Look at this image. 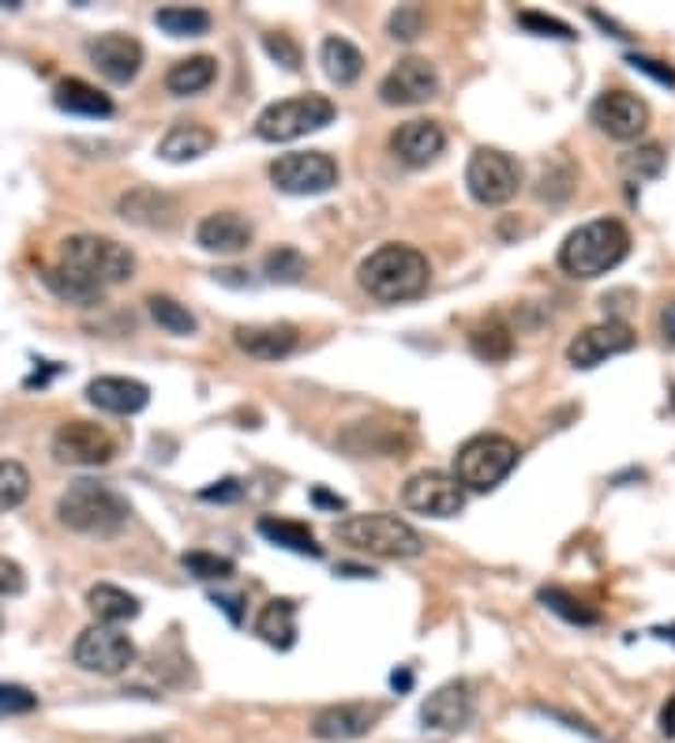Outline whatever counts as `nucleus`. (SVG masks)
<instances>
[{"mask_svg":"<svg viewBox=\"0 0 675 743\" xmlns=\"http://www.w3.org/2000/svg\"><path fill=\"white\" fill-rule=\"evenodd\" d=\"M672 402H675V398H672Z\"/></svg>","mask_w":675,"mask_h":743,"instance_id":"55","label":"nucleus"},{"mask_svg":"<svg viewBox=\"0 0 675 743\" xmlns=\"http://www.w3.org/2000/svg\"><path fill=\"white\" fill-rule=\"evenodd\" d=\"M128 743H170V740H162V736H136V740H128Z\"/></svg>","mask_w":675,"mask_h":743,"instance_id":"54","label":"nucleus"},{"mask_svg":"<svg viewBox=\"0 0 675 743\" xmlns=\"http://www.w3.org/2000/svg\"><path fill=\"white\" fill-rule=\"evenodd\" d=\"M131 507L120 492L98 485V480H75L68 485V492H60L57 500V519L60 526L75 533H94V537H109V533L128 526Z\"/></svg>","mask_w":675,"mask_h":743,"instance_id":"3","label":"nucleus"},{"mask_svg":"<svg viewBox=\"0 0 675 743\" xmlns=\"http://www.w3.org/2000/svg\"><path fill=\"white\" fill-rule=\"evenodd\" d=\"M519 23L529 34H540V38H559V42L574 38V31L567 27L563 20H556V15H545V12H519Z\"/></svg>","mask_w":675,"mask_h":743,"instance_id":"43","label":"nucleus"},{"mask_svg":"<svg viewBox=\"0 0 675 743\" xmlns=\"http://www.w3.org/2000/svg\"><path fill=\"white\" fill-rule=\"evenodd\" d=\"M270 181L286 196H323L338 185V165L323 151H293L270 162Z\"/></svg>","mask_w":675,"mask_h":743,"instance_id":"9","label":"nucleus"},{"mask_svg":"<svg viewBox=\"0 0 675 743\" xmlns=\"http://www.w3.org/2000/svg\"><path fill=\"white\" fill-rule=\"evenodd\" d=\"M86 57H91V65L98 68L102 80L125 86L139 76V68H143V46H139L131 34H98V38L86 46Z\"/></svg>","mask_w":675,"mask_h":743,"instance_id":"17","label":"nucleus"},{"mask_svg":"<svg viewBox=\"0 0 675 743\" xmlns=\"http://www.w3.org/2000/svg\"><path fill=\"white\" fill-rule=\"evenodd\" d=\"M627 65L635 68V72L650 76L653 83H661V86H675V68H672V65H664V60L645 57V54H630V57H627Z\"/></svg>","mask_w":675,"mask_h":743,"instance_id":"45","label":"nucleus"},{"mask_svg":"<svg viewBox=\"0 0 675 743\" xmlns=\"http://www.w3.org/2000/svg\"><path fill=\"white\" fill-rule=\"evenodd\" d=\"M233 343L241 353L256 357V361H282L296 349L301 335L289 323H252V327H236Z\"/></svg>","mask_w":675,"mask_h":743,"instance_id":"23","label":"nucleus"},{"mask_svg":"<svg viewBox=\"0 0 675 743\" xmlns=\"http://www.w3.org/2000/svg\"><path fill=\"white\" fill-rule=\"evenodd\" d=\"M244 496V485L236 477H222V480H214L210 488H203L199 492V500H207V503H236Z\"/></svg>","mask_w":675,"mask_h":743,"instance_id":"47","label":"nucleus"},{"mask_svg":"<svg viewBox=\"0 0 675 743\" xmlns=\"http://www.w3.org/2000/svg\"><path fill=\"white\" fill-rule=\"evenodd\" d=\"M259 533L270 541V545L286 548V553L323 556V545L312 537L309 526H301V522H289V519H275V514H267V519H259Z\"/></svg>","mask_w":675,"mask_h":743,"instance_id":"31","label":"nucleus"},{"mask_svg":"<svg viewBox=\"0 0 675 743\" xmlns=\"http://www.w3.org/2000/svg\"><path fill=\"white\" fill-rule=\"evenodd\" d=\"M72 661L83 672H98V676H120L131 661H136V646L125 631L117 627L94 624L75 638L72 646Z\"/></svg>","mask_w":675,"mask_h":743,"instance_id":"10","label":"nucleus"},{"mask_svg":"<svg viewBox=\"0 0 675 743\" xmlns=\"http://www.w3.org/2000/svg\"><path fill=\"white\" fill-rule=\"evenodd\" d=\"M319 65H323V76H327L330 83L349 86V83L361 80L364 54L349 38H338V34H330V38H323V46H319Z\"/></svg>","mask_w":675,"mask_h":743,"instance_id":"26","label":"nucleus"},{"mask_svg":"<svg viewBox=\"0 0 675 743\" xmlns=\"http://www.w3.org/2000/svg\"><path fill=\"white\" fill-rule=\"evenodd\" d=\"M375 717L380 710L364 703H341V706H327V710L315 713L312 721V736L323 743H346V740H361L372 732Z\"/></svg>","mask_w":675,"mask_h":743,"instance_id":"21","label":"nucleus"},{"mask_svg":"<svg viewBox=\"0 0 675 743\" xmlns=\"http://www.w3.org/2000/svg\"><path fill=\"white\" fill-rule=\"evenodd\" d=\"M218 143V136L210 132L207 125H199V120H184V125H173L170 132L162 136V143H158V159L162 162H196L203 159L210 147Z\"/></svg>","mask_w":675,"mask_h":743,"instance_id":"25","label":"nucleus"},{"mask_svg":"<svg viewBox=\"0 0 675 743\" xmlns=\"http://www.w3.org/2000/svg\"><path fill=\"white\" fill-rule=\"evenodd\" d=\"M519 458H522L519 443L507 440V436H496V432L473 436V440L462 443L458 454H454V477H458V485L469 488V492H492V488H499L514 474Z\"/></svg>","mask_w":675,"mask_h":743,"instance_id":"6","label":"nucleus"},{"mask_svg":"<svg viewBox=\"0 0 675 743\" xmlns=\"http://www.w3.org/2000/svg\"><path fill=\"white\" fill-rule=\"evenodd\" d=\"M196 241H199V248H207V252L233 256V252H244L252 244V222L236 211H214L199 222Z\"/></svg>","mask_w":675,"mask_h":743,"instance_id":"24","label":"nucleus"},{"mask_svg":"<svg viewBox=\"0 0 675 743\" xmlns=\"http://www.w3.org/2000/svg\"><path fill=\"white\" fill-rule=\"evenodd\" d=\"M590 120L608 139L630 143V139H638L650 128V106L630 91H604L590 106Z\"/></svg>","mask_w":675,"mask_h":743,"instance_id":"14","label":"nucleus"},{"mask_svg":"<svg viewBox=\"0 0 675 743\" xmlns=\"http://www.w3.org/2000/svg\"><path fill=\"white\" fill-rule=\"evenodd\" d=\"M312 500L319 503V507H335V511H341V507H346V500H341V496H330V492H323V488H315Z\"/></svg>","mask_w":675,"mask_h":743,"instance_id":"50","label":"nucleus"},{"mask_svg":"<svg viewBox=\"0 0 675 743\" xmlns=\"http://www.w3.org/2000/svg\"><path fill=\"white\" fill-rule=\"evenodd\" d=\"M391 38H398V42H414L420 31H424V8H417V4H401L398 12L391 15Z\"/></svg>","mask_w":675,"mask_h":743,"instance_id":"44","label":"nucleus"},{"mask_svg":"<svg viewBox=\"0 0 675 743\" xmlns=\"http://www.w3.org/2000/svg\"><path fill=\"white\" fill-rule=\"evenodd\" d=\"M335 537L346 541L349 548L368 556H383V559H409L424 553V537L409 526L398 514H349L335 526Z\"/></svg>","mask_w":675,"mask_h":743,"instance_id":"5","label":"nucleus"},{"mask_svg":"<svg viewBox=\"0 0 675 743\" xmlns=\"http://www.w3.org/2000/svg\"><path fill=\"white\" fill-rule=\"evenodd\" d=\"M263 49L275 65H282L286 72H296L301 68V46H296L289 34H263Z\"/></svg>","mask_w":675,"mask_h":743,"instance_id":"41","label":"nucleus"},{"mask_svg":"<svg viewBox=\"0 0 675 743\" xmlns=\"http://www.w3.org/2000/svg\"><path fill=\"white\" fill-rule=\"evenodd\" d=\"M181 564H184V571L196 574V579H203V582H214V579L222 582L233 574V559L214 556V553H184Z\"/></svg>","mask_w":675,"mask_h":743,"instance_id":"40","label":"nucleus"},{"mask_svg":"<svg viewBox=\"0 0 675 743\" xmlns=\"http://www.w3.org/2000/svg\"><path fill=\"white\" fill-rule=\"evenodd\" d=\"M446 147V132L435 120H406L391 132V151L394 159L409 170H420V165H432L443 154Z\"/></svg>","mask_w":675,"mask_h":743,"instance_id":"18","label":"nucleus"},{"mask_svg":"<svg viewBox=\"0 0 675 743\" xmlns=\"http://www.w3.org/2000/svg\"><path fill=\"white\" fill-rule=\"evenodd\" d=\"M469 349L480 357V361L499 364V361H507V357H511V349H514V335H511V327H507V323L499 320V316H492V320H480L477 327L469 330Z\"/></svg>","mask_w":675,"mask_h":743,"instance_id":"32","label":"nucleus"},{"mask_svg":"<svg viewBox=\"0 0 675 743\" xmlns=\"http://www.w3.org/2000/svg\"><path fill=\"white\" fill-rule=\"evenodd\" d=\"M440 94V72L428 60L406 57L380 80V102L383 106H420V102Z\"/></svg>","mask_w":675,"mask_h":743,"instance_id":"15","label":"nucleus"},{"mask_svg":"<svg viewBox=\"0 0 675 743\" xmlns=\"http://www.w3.org/2000/svg\"><path fill=\"white\" fill-rule=\"evenodd\" d=\"M661 729H664V736H675V695H672V706H664V713H661Z\"/></svg>","mask_w":675,"mask_h":743,"instance_id":"51","label":"nucleus"},{"mask_svg":"<svg viewBox=\"0 0 675 743\" xmlns=\"http://www.w3.org/2000/svg\"><path fill=\"white\" fill-rule=\"evenodd\" d=\"M619 170L627 173L630 185H642V181H653L661 177L664 170V151L656 143L650 147H635V151H627L624 159H619Z\"/></svg>","mask_w":675,"mask_h":743,"instance_id":"38","label":"nucleus"},{"mask_svg":"<svg viewBox=\"0 0 675 743\" xmlns=\"http://www.w3.org/2000/svg\"><path fill=\"white\" fill-rule=\"evenodd\" d=\"M391 684L398 687V690H406L409 684H414V676H409V672H394V676H391Z\"/></svg>","mask_w":675,"mask_h":743,"instance_id":"52","label":"nucleus"},{"mask_svg":"<svg viewBox=\"0 0 675 743\" xmlns=\"http://www.w3.org/2000/svg\"><path fill=\"white\" fill-rule=\"evenodd\" d=\"M42 282L49 286L53 293L60 297V301H68V304H98L102 301V293L105 290H98V286H91L86 282V278H79L75 270H68V267H46L42 270Z\"/></svg>","mask_w":675,"mask_h":743,"instance_id":"34","label":"nucleus"},{"mask_svg":"<svg viewBox=\"0 0 675 743\" xmlns=\"http://www.w3.org/2000/svg\"><path fill=\"white\" fill-rule=\"evenodd\" d=\"M210 601H214V605L222 608V612H230L233 624H241V597H222V593H214Z\"/></svg>","mask_w":675,"mask_h":743,"instance_id":"49","label":"nucleus"},{"mask_svg":"<svg viewBox=\"0 0 675 743\" xmlns=\"http://www.w3.org/2000/svg\"><path fill=\"white\" fill-rule=\"evenodd\" d=\"M147 309H151V320L158 323L162 330H170V335H196V316L188 312V304H181V301H173V297H151L147 301Z\"/></svg>","mask_w":675,"mask_h":743,"instance_id":"37","label":"nucleus"},{"mask_svg":"<svg viewBox=\"0 0 675 743\" xmlns=\"http://www.w3.org/2000/svg\"><path fill=\"white\" fill-rule=\"evenodd\" d=\"M661 335H664V343L675 346V301L664 304V312H661Z\"/></svg>","mask_w":675,"mask_h":743,"instance_id":"48","label":"nucleus"},{"mask_svg":"<svg viewBox=\"0 0 675 743\" xmlns=\"http://www.w3.org/2000/svg\"><path fill=\"white\" fill-rule=\"evenodd\" d=\"M361 290L383 304L414 301L432 282V267H428L424 252L409 248V244H383L357 267Z\"/></svg>","mask_w":675,"mask_h":743,"instance_id":"1","label":"nucleus"},{"mask_svg":"<svg viewBox=\"0 0 675 743\" xmlns=\"http://www.w3.org/2000/svg\"><path fill=\"white\" fill-rule=\"evenodd\" d=\"M86 402L98 406L102 414L131 417V414H139V409H147L151 387L139 380H128V375H98V380L86 383Z\"/></svg>","mask_w":675,"mask_h":743,"instance_id":"22","label":"nucleus"},{"mask_svg":"<svg viewBox=\"0 0 675 743\" xmlns=\"http://www.w3.org/2000/svg\"><path fill=\"white\" fill-rule=\"evenodd\" d=\"M53 106L75 113V117H109L113 102L109 94H102L98 86H91L86 80H60L53 91Z\"/></svg>","mask_w":675,"mask_h":743,"instance_id":"28","label":"nucleus"},{"mask_svg":"<svg viewBox=\"0 0 675 743\" xmlns=\"http://www.w3.org/2000/svg\"><path fill=\"white\" fill-rule=\"evenodd\" d=\"M117 214L143 230H170L181 214V204L162 188H131L117 199Z\"/></svg>","mask_w":675,"mask_h":743,"instance_id":"20","label":"nucleus"},{"mask_svg":"<svg viewBox=\"0 0 675 743\" xmlns=\"http://www.w3.org/2000/svg\"><path fill=\"white\" fill-rule=\"evenodd\" d=\"M154 23L170 34V38H199V34L210 31V12L207 8L173 4V8H158Z\"/></svg>","mask_w":675,"mask_h":743,"instance_id":"33","label":"nucleus"},{"mask_svg":"<svg viewBox=\"0 0 675 743\" xmlns=\"http://www.w3.org/2000/svg\"><path fill=\"white\" fill-rule=\"evenodd\" d=\"M53 458L65 466H105L117 454V443L102 425L91 421H65L53 432Z\"/></svg>","mask_w":675,"mask_h":743,"instance_id":"12","label":"nucleus"},{"mask_svg":"<svg viewBox=\"0 0 675 743\" xmlns=\"http://www.w3.org/2000/svg\"><path fill=\"white\" fill-rule=\"evenodd\" d=\"M653 635L656 638H672V642H675V627H653Z\"/></svg>","mask_w":675,"mask_h":743,"instance_id":"53","label":"nucleus"},{"mask_svg":"<svg viewBox=\"0 0 675 743\" xmlns=\"http://www.w3.org/2000/svg\"><path fill=\"white\" fill-rule=\"evenodd\" d=\"M630 252V230L619 218H593V222L578 225L571 237L559 248V267L571 278H601L616 270Z\"/></svg>","mask_w":675,"mask_h":743,"instance_id":"2","label":"nucleus"},{"mask_svg":"<svg viewBox=\"0 0 675 743\" xmlns=\"http://www.w3.org/2000/svg\"><path fill=\"white\" fill-rule=\"evenodd\" d=\"M218 76V60L199 54V57H184L165 72V91L177 94V98H188V94H199L214 83Z\"/></svg>","mask_w":675,"mask_h":743,"instance_id":"30","label":"nucleus"},{"mask_svg":"<svg viewBox=\"0 0 675 743\" xmlns=\"http://www.w3.org/2000/svg\"><path fill=\"white\" fill-rule=\"evenodd\" d=\"M466 188L477 204L485 207H503L519 196L522 188V165L503 151L492 147H480L473 151V159L466 165Z\"/></svg>","mask_w":675,"mask_h":743,"instance_id":"8","label":"nucleus"},{"mask_svg":"<svg viewBox=\"0 0 675 743\" xmlns=\"http://www.w3.org/2000/svg\"><path fill=\"white\" fill-rule=\"evenodd\" d=\"M627 349H635V330H630L624 320H608V323H597V327H585L582 335L571 338L567 361H571L574 369L590 372L608 361V357L627 353Z\"/></svg>","mask_w":675,"mask_h":743,"instance_id":"16","label":"nucleus"},{"mask_svg":"<svg viewBox=\"0 0 675 743\" xmlns=\"http://www.w3.org/2000/svg\"><path fill=\"white\" fill-rule=\"evenodd\" d=\"M38 710V695L23 684H0V717H20Z\"/></svg>","mask_w":675,"mask_h":743,"instance_id":"42","label":"nucleus"},{"mask_svg":"<svg viewBox=\"0 0 675 743\" xmlns=\"http://www.w3.org/2000/svg\"><path fill=\"white\" fill-rule=\"evenodd\" d=\"M31 496V474L23 462H0V511H15Z\"/></svg>","mask_w":675,"mask_h":743,"instance_id":"39","label":"nucleus"},{"mask_svg":"<svg viewBox=\"0 0 675 743\" xmlns=\"http://www.w3.org/2000/svg\"><path fill=\"white\" fill-rule=\"evenodd\" d=\"M338 443L349 454L361 458H406L409 436L398 425H380V421H357L338 436Z\"/></svg>","mask_w":675,"mask_h":743,"instance_id":"19","label":"nucleus"},{"mask_svg":"<svg viewBox=\"0 0 675 743\" xmlns=\"http://www.w3.org/2000/svg\"><path fill=\"white\" fill-rule=\"evenodd\" d=\"M335 120V102L323 94H296V98L270 102L256 117V136L267 143H293V139L319 132Z\"/></svg>","mask_w":675,"mask_h":743,"instance_id":"7","label":"nucleus"},{"mask_svg":"<svg viewBox=\"0 0 675 743\" xmlns=\"http://www.w3.org/2000/svg\"><path fill=\"white\" fill-rule=\"evenodd\" d=\"M86 608L94 612V619L105 627H117V624H128V619L139 616V601L131 597L128 590H120V585L113 582H98L86 590Z\"/></svg>","mask_w":675,"mask_h":743,"instance_id":"27","label":"nucleus"},{"mask_svg":"<svg viewBox=\"0 0 675 743\" xmlns=\"http://www.w3.org/2000/svg\"><path fill=\"white\" fill-rule=\"evenodd\" d=\"M401 503L428 519H454L466 507V488L458 485L454 474H440V469H424L414 474L401 488Z\"/></svg>","mask_w":675,"mask_h":743,"instance_id":"11","label":"nucleus"},{"mask_svg":"<svg viewBox=\"0 0 675 743\" xmlns=\"http://www.w3.org/2000/svg\"><path fill=\"white\" fill-rule=\"evenodd\" d=\"M540 605H545L548 612H556V616H563L567 624H578V627H593L601 624V612L593 605H585L582 597H574V593L567 590H540Z\"/></svg>","mask_w":675,"mask_h":743,"instance_id":"36","label":"nucleus"},{"mask_svg":"<svg viewBox=\"0 0 675 743\" xmlns=\"http://www.w3.org/2000/svg\"><path fill=\"white\" fill-rule=\"evenodd\" d=\"M477 703H473V690L466 680H451V684L435 687L432 695L420 706V729L435 732V736H454V732L469 729Z\"/></svg>","mask_w":675,"mask_h":743,"instance_id":"13","label":"nucleus"},{"mask_svg":"<svg viewBox=\"0 0 675 743\" xmlns=\"http://www.w3.org/2000/svg\"><path fill=\"white\" fill-rule=\"evenodd\" d=\"M256 635L275 650H289L296 642V605L289 597L267 601L256 619Z\"/></svg>","mask_w":675,"mask_h":743,"instance_id":"29","label":"nucleus"},{"mask_svg":"<svg viewBox=\"0 0 675 743\" xmlns=\"http://www.w3.org/2000/svg\"><path fill=\"white\" fill-rule=\"evenodd\" d=\"M26 590V574L15 559L0 556V597H20Z\"/></svg>","mask_w":675,"mask_h":743,"instance_id":"46","label":"nucleus"},{"mask_svg":"<svg viewBox=\"0 0 675 743\" xmlns=\"http://www.w3.org/2000/svg\"><path fill=\"white\" fill-rule=\"evenodd\" d=\"M60 267L75 270L79 278H86L98 290L120 286L136 275V256L128 244L98 237V233H75V237L60 241Z\"/></svg>","mask_w":675,"mask_h":743,"instance_id":"4","label":"nucleus"},{"mask_svg":"<svg viewBox=\"0 0 675 743\" xmlns=\"http://www.w3.org/2000/svg\"><path fill=\"white\" fill-rule=\"evenodd\" d=\"M263 275H267L270 282L293 286L309 275V259H304V252L293 248V244H278V248H270L267 256H263Z\"/></svg>","mask_w":675,"mask_h":743,"instance_id":"35","label":"nucleus"}]
</instances>
